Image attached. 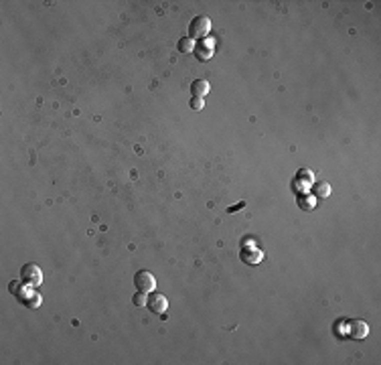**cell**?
I'll list each match as a JSON object with an SVG mask.
<instances>
[{"label":"cell","instance_id":"obj_7","mask_svg":"<svg viewBox=\"0 0 381 365\" xmlns=\"http://www.w3.org/2000/svg\"><path fill=\"white\" fill-rule=\"evenodd\" d=\"M313 181H315L313 173L306 171V169H302V171H298V175H296V179H294V189H296L298 193H304V191H308L310 187H313Z\"/></svg>","mask_w":381,"mask_h":365},{"label":"cell","instance_id":"obj_12","mask_svg":"<svg viewBox=\"0 0 381 365\" xmlns=\"http://www.w3.org/2000/svg\"><path fill=\"white\" fill-rule=\"evenodd\" d=\"M179 51H181V53H193V51H195V43H193V39H191V37L181 39V41H179Z\"/></svg>","mask_w":381,"mask_h":365},{"label":"cell","instance_id":"obj_14","mask_svg":"<svg viewBox=\"0 0 381 365\" xmlns=\"http://www.w3.org/2000/svg\"><path fill=\"white\" fill-rule=\"evenodd\" d=\"M195 55H197V59H199V61H207V59H211V57H213L211 49H207V47H199Z\"/></svg>","mask_w":381,"mask_h":365},{"label":"cell","instance_id":"obj_3","mask_svg":"<svg viewBox=\"0 0 381 365\" xmlns=\"http://www.w3.org/2000/svg\"><path fill=\"white\" fill-rule=\"evenodd\" d=\"M239 258L244 264L248 266H258V264L264 260V252L258 248V246H252V244H244L239 250Z\"/></svg>","mask_w":381,"mask_h":365},{"label":"cell","instance_id":"obj_11","mask_svg":"<svg viewBox=\"0 0 381 365\" xmlns=\"http://www.w3.org/2000/svg\"><path fill=\"white\" fill-rule=\"evenodd\" d=\"M315 195H317V199H327L329 195H331V185L329 183H317L315 185Z\"/></svg>","mask_w":381,"mask_h":365},{"label":"cell","instance_id":"obj_9","mask_svg":"<svg viewBox=\"0 0 381 365\" xmlns=\"http://www.w3.org/2000/svg\"><path fill=\"white\" fill-rule=\"evenodd\" d=\"M191 89H193L195 97H203V95L209 93L211 85H209V81H207V79H197V81L191 83Z\"/></svg>","mask_w":381,"mask_h":365},{"label":"cell","instance_id":"obj_2","mask_svg":"<svg viewBox=\"0 0 381 365\" xmlns=\"http://www.w3.org/2000/svg\"><path fill=\"white\" fill-rule=\"evenodd\" d=\"M209 30H211V18L209 16H205V14H199L191 20L189 24V37L195 41V39H203L209 35Z\"/></svg>","mask_w":381,"mask_h":365},{"label":"cell","instance_id":"obj_8","mask_svg":"<svg viewBox=\"0 0 381 365\" xmlns=\"http://www.w3.org/2000/svg\"><path fill=\"white\" fill-rule=\"evenodd\" d=\"M369 335V325L365 323V321H361V319H355V321H351L349 323V337H353V339H365Z\"/></svg>","mask_w":381,"mask_h":365},{"label":"cell","instance_id":"obj_6","mask_svg":"<svg viewBox=\"0 0 381 365\" xmlns=\"http://www.w3.org/2000/svg\"><path fill=\"white\" fill-rule=\"evenodd\" d=\"M148 309H150V313H154V315H164L166 313V309H168V301H166V296L164 294H160V292H154L152 296H148Z\"/></svg>","mask_w":381,"mask_h":365},{"label":"cell","instance_id":"obj_1","mask_svg":"<svg viewBox=\"0 0 381 365\" xmlns=\"http://www.w3.org/2000/svg\"><path fill=\"white\" fill-rule=\"evenodd\" d=\"M8 288H10V292L18 298V301H20L22 305H26L28 309H37V307L41 305V294L32 290L34 286H30V284H26V282H22V284H20V282H14V284H10Z\"/></svg>","mask_w":381,"mask_h":365},{"label":"cell","instance_id":"obj_4","mask_svg":"<svg viewBox=\"0 0 381 365\" xmlns=\"http://www.w3.org/2000/svg\"><path fill=\"white\" fill-rule=\"evenodd\" d=\"M20 278H22V282H26L30 286H39V284H43V270L37 264H24L20 270Z\"/></svg>","mask_w":381,"mask_h":365},{"label":"cell","instance_id":"obj_10","mask_svg":"<svg viewBox=\"0 0 381 365\" xmlns=\"http://www.w3.org/2000/svg\"><path fill=\"white\" fill-rule=\"evenodd\" d=\"M315 205H317V197H310V195L300 193V199H298V207L300 209L310 211V209H315Z\"/></svg>","mask_w":381,"mask_h":365},{"label":"cell","instance_id":"obj_15","mask_svg":"<svg viewBox=\"0 0 381 365\" xmlns=\"http://www.w3.org/2000/svg\"><path fill=\"white\" fill-rule=\"evenodd\" d=\"M189 106L193 108V110H203V106H205V102H203V97H193L191 102H189Z\"/></svg>","mask_w":381,"mask_h":365},{"label":"cell","instance_id":"obj_16","mask_svg":"<svg viewBox=\"0 0 381 365\" xmlns=\"http://www.w3.org/2000/svg\"><path fill=\"white\" fill-rule=\"evenodd\" d=\"M246 203H237V205H233V207H229L227 209V213H233V211H237V209H241V207H244Z\"/></svg>","mask_w":381,"mask_h":365},{"label":"cell","instance_id":"obj_5","mask_svg":"<svg viewBox=\"0 0 381 365\" xmlns=\"http://www.w3.org/2000/svg\"><path fill=\"white\" fill-rule=\"evenodd\" d=\"M134 284H136V288L140 290V292H152L156 288V278H154L152 272L140 270V272H136V276H134Z\"/></svg>","mask_w":381,"mask_h":365},{"label":"cell","instance_id":"obj_13","mask_svg":"<svg viewBox=\"0 0 381 365\" xmlns=\"http://www.w3.org/2000/svg\"><path fill=\"white\" fill-rule=\"evenodd\" d=\"M132 303H134V307H144L146 303H148V298H146V292H140L138 290V294H134V298H132Z\"/></svg>","mask_w":381,"mask_h":365}]
</instances>
